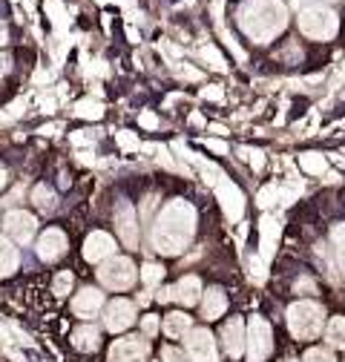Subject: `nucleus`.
I'll return each instance as SVG.
<instances>
[{
  "mask_svg": "<svg viewBox=\"0 0 345 362\" xmlns=\"http://www.w3.org/2000/svg\"><path fill=\"white\" fill-rule=\"evenodd\" d=\"M196 236V207L185 199H172L164 204L153 224V247L164 256H179Z\"/></svg>",
  "mask_w": 345,
  "mask_h": 362,
  "instance_id": "nucleus-1",
  "label": "nucleus"
},
{
  "mask_svg": "<svg viewBox=\"0 0 345 362\" xmlns=\"http://www.w3.org/2000/svg\"><path fill=\"white\" fill-rule=\"evenodd\" d=\"M239 26L256 43H271L288 26V9L282 0H245L239 6Z\"/></svg>",
  "mask_w": 345,
  "mask_h": 362,
  "instance_id": "nucleus-2",
  "label": "nucleus"
},
{
  "mask_svg": "<svg viewBox=\"0 0 345 362\" xmlns=\"http://www.w3.org/2000/svg\"><path fill=\"white\" fill-rule=\"evenodd\" d=\"M325 310L320 302H293L288 308V328L296 339H314L322 331Z\"/></svg>",
  "mask_w": 345,
  "mask_h": 362,
  "instance_id": "nucleus-3",
  "label": "nucleus"
},
{
  "mask_svg": "<svg viewBox=\"0 0 345 362\" xmlns=\"http://www.w3.org/2000/svg\"><path fill=\"white\" fill-rule=\"evenodd\" d=\"M299 29L311 40H331L339 29V18L325 6H311L299 12Z\"/></svg>",
  "mask_w": 345,
  "mask_h": 362,
  "instance_id": "nucleus-4",
  "label": "nucleus"
},
{
  "mask_svg": "<svg viewBox=\"0 0 345 362\" xmlns=\"http://www.w3.org/2000/svg\"><path fill=\"white\" fill-rule=\"evenodd\" d=\"M98 279L104 288L110 291H127L133 288L139 274H136V264L129 262L127 256H110L101 262V270H98Z\"/></svg>",
  "mask_w": 345,
  "mask_h": 362,
  "instance_id": "nucleus-5",
  "label": "nucleus"
},
{
  "mask_svg": "<svg viewBox=\"0 0 345 362\" xmlns=\"http://www.w3.org/2000/svg\"><path fill=\"white\" fill-rule=\"evenodd\" d=\"M245 351H247V362H262L274 351V331L262 316H250L245 328Z\"/></svg>",
  "mask_w": 345,
  "mask_h": 362,
  "instance_id": "nucleus-6",
  "label": "nucleus"
},
{
  "mask_svg": "<svg viewBox=\"0 0 345 362\" xmlns=\"http://www.w3.org/2000/svg\"><path fill=\"white\" fill-rule=\"evenodd\" d=\"M150 356L147 337H124L115 339L110 348V362H144Z\"/></svg>",
  "mask_w": 345,
  "mask_h": 362,
  "instance_id": "nucleus-7",
  "label": "nucleus"
},
{
  "mask_svg": "<svg viewBox=\"0 0 345 362\" xmlns=\"http://www.w3.org/2000/svg\"><path fill=\"white\" fill-rule=\"evenodd\" d=\"M4 228H6V233H9V239H12V242L26 245V242H32V239H35L37 218H35L32 213H26V210H9V213H6V218H4Z\"/></svg>",
  "mask_w": 345,
  "mask_h": 362,
  "instance_id": "nucleus-8",
  "label": "nucleus"
},
{
  "mask_svg": "<svg viewBox=\"0 0 345 362\" xmlns=\"http://www.w3.org/2000/svg\"><path fill=\"white\" fill-rule=\"evenodd\" d=\"M69 242H66V233L58 230V228H49V230H43L37 245H35V253L40 262H58L64 253H66Z\"/></svg>",
  "mask_w": 345,
  "mask_h": 362,
  "instance_id": "nucleus-9",
  "label": "nucleus"
},
{
  "mask_svg": "<svg viewBox=\"0 0 345 362\" xmlns=\"http://www.w3.org/2000/svg\"><path fill=\"white\" fill-rule=\"evenodd\" d=\"M136 322V305L127 299H115L104 310V328L107 331H127Z\"/></svg>",
  "mask_w": 345,
  "mask_h": 362,
  "instance_id": "nucleus-10",
  "label": "nucleus"
},
{
  "mask_svg": "<svg viewBox=\"0 0 345 362\" xmlns=\"http://www.w3.org/2000/svg\"><path fill=\"white\" fill-rule=\"evenodd\" d=\"M216 196H219V204H222V210H225V216L230 221H239L242 218V213H245V196H242V190L233 185V181L222 178L219 185H216Z\"/></svg>",
  "mask_w": 345,
  "mask_h": 362,
  "instance_id": "nucleus-11",
  "label": "nucleus"
},
{
  "mask_svg": "<svg viewBox=\"0 0 345 362\" xmlns=\"http://www.w3.org/2000/svg\"><path fill=\"white\" fill-rule=\"evenodd\" d=\"M187 356L193 362H216V339L207 328H196L187 334Z\"/></svg>",
  "mask_w": 345,
  "mask_h": 362,
  "instance_id": "nucleus-12",
  "label": "nucleus"
},
{
  "mask_svg": "<svg viewBox=\"0 0 345 362\" xmlns=\"http://www.w3.org/2000/svg\"><path fill=\"white\" fill-rule=\"evenodd\" d=\"M115 230H118L121 242L129 250H136V245H139V221H136V210L129 207L127 202H121L115 207Z\"/></svg>",
  "mask_w": 345,
  "mask_h": 362,
  "instance_id": "nucleus-13",
  "label": "nucleus"
},
{
  "mask_svg": "<svg viewBox=\"0 0 345 362\" xmlns=\"http://www.w3.org/2000/svg\"><path fill=\"white\" fill-rule=\"evenodd\" d=\"M110 256H115V239L110 233L95 230V233L86 236V242H83V259L86 262H104Z\"/></svg>",
  "mask_w": 345,
  "mask_h": 362,
  "instance_id": "nucleus-14",
  "label": "nucleus"
},
{
  "mask_svg": "<svg viewBox=\"0 0 345 362\" xmlns=\"http://www.w3.org/2000/svg\"><path fill=\"white\" fill-rule=\"evenodd\" d=\"M222 345H225L228 356H233V359L242 356V348H245V325H242V316H233V320L225 322V328H222Z\"/></svg>",
  "mask_w": 345,
  "mask_h": 362,
  "instance_id": "nucleus-15",
  "label": "nucleus"
},
{
  "mask_svg": "<svg viewBox=\"0 0 345 362\" xmlns=\"http://www.w3.org/2000/svg\"><path fill=\"white\" fill-rule=\"evenodd\" d=\"M101 308H104V293L95 291V288H83V291L72 299V310L81 316V320H90V316H95Z\"/></svg>",
  "mask_w": 345,
  "mask_h": 362,
  "instance_id": "nucleus-16",
  "label": "nucleus"
},
{
  "mask_svg": "<svg viewBox=\"0 0 345 362\" xmlns=\"http://www.w3.org/2000/svg\"><path fill=\"white\" fill-rule=\"evenodd\" d=\"M228 310V293L222 288H210L201 293V316L204 320H219Z\"/></svg>",
  "mask_w": 345,
  "mask_h": 362,
  "instance_id": "nucleus-17",
  "label": "nucleus"
},
{
  "mask_svg": "<svg viewBox=\"0 0 345 362\" xmlns=\"http://www.w3.org/2000/svg\"><path fill=\"white\" fill-rule=\"evenodd\" d=\"M170 293H172V299L182 302V305H196V299L201 296V282L196 276H185V279H179L176 285L170 288Z\"/></svg>",
  "mask_w": 345,
  "mask_h": 362,
  "instance_id": "nucleus-18",
  "label": "nucleus"
},
{
  "mask_svg": "<svg viewBox=\"0 0 345 362\" xmlns=\"http://www.w3.org/2000/svg\"><path fill=\"white\" fill-rule=\"evenodd\" d=\"M18 264H21V253H18V247L12 245V239L0 236V279L12 276L15 270H18Z\"/></svg>",
  "mask_w": 345,
  "mask_h": 362,
  "instance_id": "nucleus-19",
  "label": "nucleus"
},
{
  "mask_svg": "<svg viewBox=\"0 0 345 362\" xmlns=\"http://www.w3.org/2000/svg\"><path fill=\"white\" fill-rule=\"evenodd\" d=\"M164 334H167L170 339L187 337V334H190V316H187V313H179V310L167 313V320H164Z\"/></svg>",
  "mask_w": 345,
  "mask_h": 362,
  "instance_id": "nucleus-20",
  "label": "nucleus"
},
{
  "mask_svg": "<svg viewBox=\"0 0 345 362\" xmlns=\"http://www.w3.org/2000/svg\"><path fill=\"white\" fill-rule=\"evenodd\" d=\"M262 256H271L274 253V247H276V239H279V221L274 218V216H262Z\"/></svg>",
  "mask_w": 345,
  "mask_h": 362,
  "instance_id": "nucleus-21",
  "label": "nucleus"
},
{
  "mask_svg": "<svg viewBox=\"0 0 345 362\" xmlns=\"http://www.w3.org/2000/svg\"><path fill=\"white\" fill-rule=\"evenodd\" d=\"M72 345H75L78 351H95V348H98V328H93V325L75 328V331H72Z\"/></svg>",
  "mask_w": 345,
  "mask_h": 362,
  "instance_id": "nucleus-22",
  "label": "nucleus"
},
{
  "mask_svg": "<svg viewBox=\"0 0 345 362\" xmlns=\"http://www.w3.org/2000/svg\"><path fill=\"white\" fill-rule=\"evenodd\" d=\"M325 337H328V342L334 348H345V320H342V316H334V320L328 322Z\"/></svg>",
  "mask_w": 345,
  "mask_h": 362,
  "instance_id": "nucleus-23",
  "label": "nucleus"
},
{
  "mask_svg": "<svg viewBox=\"0 0 345 362\" xmlns=\"http://www.w3.org/2000/svg\"><path fill=\"white\" fill-rule=\"evenodd\" d=\"M32 202H35L43 213H52V210H55V193H52L47 185H37V187L32 190Z\"/></svg>",
  "mask_w": 345,
  "mask_h": 362,
  "instance_id": "nucleus-24",
  "label": "nucleus"
},
{
  "mask_svg": "<svg viewBox=\"0 0 345 362\" xmlns=\"http://www.w3.org/2000/svg\"><path fill=\"white\" fill-rule=\"evenodd\" d=\"M331 242H334V250H337L339 270L345 274V224H334L331 228Z\"/></svg>",
  "mask_w": 345,
  "mask_h": 362,
  "instance_id": "nucleus-25",
  "label": "nucleus"
},
{
  "mask_svg": "<svg viewBox=\"0 0 345 362\" xmlns=\"http://www.w3.org/2000/svg\"><path fill=\"white\" fill-rule=\"evenodd\" d=\"M299 167L311 173V175H322L325 173V158L320 153H305V156H299Z\"/></svg>",
  "mask_w": 345,
  "mask_h": 362,
  "instance_id": "nucleus-26",
  "label": "nucleus"
},
{
  "mask_svg": "<svg viewBox=\"0 0 345 362\" xmlns=\"http://www.w3.org/2000/svg\"><path fill=\"white\" fill-rule=\"evenodd\" d=\"M81 118H90V121H95V118H101L104 115V104H98V101H81L78 104V110H75Z\"/></svg>",
  "mask_w": 345,
  "mask_h": 362,
  "instance_id": "nucleus-27",
  "label": "nucleus"
},
{
  "mask_svg": "<svg viewBox=\"0 0 345 362\" xmlns=\"http://www.w3.org/2000/svg\"><path fill=\"white\" fill-rule=\"evenodd\" d=\"M161 276H164V267L161 264H144V270H141V279H144V285L147 288H156L158 282H161Z\"/></svg>",
  "mask_w": 345,
  "mask_h": 362,
  "instance_id": "nucleus-28",
  "label": "nucleus"
},
{
  "mask_svg": "<svg viewBox=\"0 0 345 362\" xmlns=\"http://www.w3.org/2000/svg\"><path fill=\"white\" fill-rule=\"evenodd\" d=\"M52 291H55V296H58V299H61V296H66V293L72 291V274H69V270H61L58 279H55V285H52Z\"/></svg>",
  "mask_w": 345,
  "mask_h": 362,
  "instance_id": "nucleus-29",
  "label": "nucleus"
},
{
  "mask_svg": "<svg viewBox=\"0 0 345 362\" xmlns=\"http://www.w3.org/2000/svg\"><path fill=\"white\" fill-rule=\"evenodd\" d=\"M199 55H201V58H204V61H207V64H210L213 69H225V61H222V55L216 52L213 47H204V49H201Z\"/></svg>",
  "mask_w": 345,
  "mask_h": 362,
  "instance_id": "nucleus-30",
  "label": "nucleus"
},
{
  "mask_svg": "<svg viewBox=\"0 0 345 362\" xmlns=\"http://www.w3.org/2000/svg\"><path fill=\"white\" fill-rule=\"evenodd\" d=\"M161 359H164V362H190L187 354H182L179 348H172V345H167V348L161 351Z\"/></svg>",
  "mask_w": 345,
  "mask_h": 362,
  "instance_id": "nucleus-31",
  "label": "nucleus"
},
{
  "mask_svg": "<svg viewBox=\"0 0 345 362\" xmlns=\"http://www.w3.org/2000/svg\"><path fill=\"white\" fill-rule=\"evenodd\" d=\"M305 362H334V356H331V351H325V348H311V351L305 354Z\"/></svg>",
  "mask_w": 345,
  "mask_h": 362,
  "instance_id": "nucleus-32",
  "label": "nucleus"
},
{
  "mask_svg": "<svg viewBox=\"0 0 345 362\" xmlns=\"http://www.w3.org/2000/svg\"><path fill=\"white\" fill-rule=\"evenodd\" d=\"M118 144H121L124 150H139V139H136L133 132H121V135H118Z\"/></svg>",
  "mask_w": 345,
  "mask_h": 362,
  "instance_id": "nucleus-33",
  "label": "nucleus"
},
{
  "mask_svg": "<svg viewBox=\"0 0 345 362\" xmlns=\"http://www.w3.org/2000/svg\"><path fill=\"white\" fill-rule=\"evenodd\" d=\"M141 328H144V334H147V337H153V334L158 331V320H156V316L150 313V316H144V322H141Z\"/></svg>",
  "mask_w": 345,
  "mask_h": 362,
  "instance_id": "nucleus-34",
  "label": "nucleus"
},
{
  "mask_svg": "<svg viewBox=\"0 0 345 362\" xmlns=\"http://www.w3.org/2000/svg\"><path fill=\"white\" fill-rule=\"evenodd\" d=\"M201 98H207V101H222V89L207 86V89H201Z\"/></svg>",
  "mask_w": 345,
  "mask_h": 362,
  "instance_id": "nucleus-35",
  "label": "nucleus"
},
{
  "mask_svg": "<svg viewBox=\"0 0 345 362\" xmlns=\"http://www.w3.org/2000/svg\"><path fill=\"white\" fill-rule=\"evenodd\" d=\"M139 121H141V127H144V129H156V127H158V118H156L153 112H144Z\"/></svg>",
  "mask_w": 345,
  "mask_h": 362,
  "instance_id": "nucleus-36",
  "label": "nucleus"
},
{
  "mask_svg": "<svg viewBox=\"0 0 345 362\" xmlns=\"http://www.w3.org/2000/svg\"><path fill=\"white\" fill-rule=\"evenodd\" d=\"M207 147H210L213 153H222V156L228 153V144H225V141H207Z\"/></svg>",
  "mask_w": 345,
  "mask_h": 362,
  "instance_id": "nucleus-37",
  "label": "nucleus"
},
{
  "mask_svg": "<svg viewBox=\"0 0 345 362\" xmlns=\"http://www.w3.org/2000/svg\"><path fill=\"white\" fill-rule=\"evenodd\" d=\"M9 69H12V61H9L6 55H0V78H4Z\"/></svg>",
  "mask_w": 345,
  "mask_h": 362,
  "instance_id": "nucleus-38",
  "label": "nucleus"
},
{
  "mask_svg": "<svg viewBox=\"0 0 345 362\" xmlns=\"http://www.w3.org/2000/svg\"><path fill=\"white\" fill-rule=\"evenodd\" d=\"M9 40V29H6V23L0 21V47H4V43Z\"/></svg>",
  "mask_w": 345,
  "mask_h": 362,
  "instance_id": "nucleus-39",
  "label": "nucleus"
},
{
  "mask_svg": "<svg viewBox=\"0 0 345 362\" xmlns=\"http://www.w3.org/2000/svg\"><path fill=\"white\" fill-rule=\"evenodd\" d=\"M172 299V293H170V288H164V291H158V302H170Z\"/></svg>",
  "mask_w": 345,
  "mask_h": 362,
  "instance_id": "nucleus-40",
  "label": "nucleus"
},
{
  "mask_svg": "<svg viewBox=\"0 0 345 362\" xmlns=\"http://www.w3.org/2000/svg\"><path fill=\"white\" fill-rule=\"evenodd\" d=\"M4 185H6V170L0 167V190H4Z\"/></svg>",
  "mask_w": 345,
  "mask_h": 362,
  "instance_id": "nucleus-41",
  "label": "nucleus"
},
{
  "mask_svg": "<svg viewBox=\"0 0 345 362\" xmlns=\"http://www.w3.org/2000/svg\"><path fill=\"white\" fill-rule=\"evenodd\" d=\"M190 121H193V124H204V118H201L199 112H193V115H190Z\"/></svg>",
  "mask_w": 345,
  "mask_h": 362,
  "instance_id": "nucleus-42",
  "label": "nucleus"
},
{
  "mask_svg": "<svg viewBox=\"0 0 345 362\" xmlns=\"http://www.w3.org/2000/svg\"><path fill=\"white\" fill-rule=\"evenodd\" d=\"M285 362H293V359H285Z\"/></svg>",
  "mask_w": 345,
  "mask_h": 362,
  "instance_id": "nucleus-43",
  "label": "nucleus"
}]
</instances>
